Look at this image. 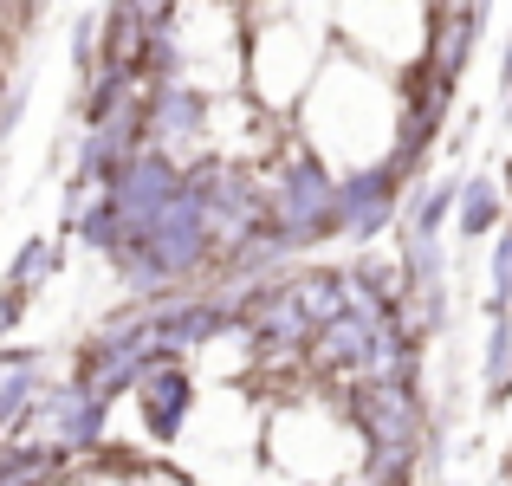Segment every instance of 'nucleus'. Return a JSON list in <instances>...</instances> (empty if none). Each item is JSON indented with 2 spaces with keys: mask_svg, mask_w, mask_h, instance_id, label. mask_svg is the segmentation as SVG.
Returning a JSON list of instances; mask_svg holds the SVG:
<instances>
[{
  "mask_svg": "<svg viewBox=\"0 0 512 486\" xmlns=\"http://www.w3.org/2000/svg\"><path fill=\"white\" fill-rule=\"evenodd\" d=\"M331 201H338V169L312 143L286 137L266 162V234L286 247V260L331 240Z\"/></svg>",
  "mask_w": 512,
  "mask_h": 486,
  "instance_id": "1",
  "label": "nucleus"
},
{
  "mask_svg": "<svg viewBox=\"0 0 512 486\" xmlns=\"http://www.w3.org/2000/svg\"><path fill=\"white\" fill-rule=\"evenodd\" d=\"M409 208V175L396 162H363L338 169V201H331V240H376Z\"/></svg>",
  "mask_w": 512,
  "mask_h": 486,
  "instance_id": "2",
  "label": "nucleus"
},
{
  "mask_svg": "<svg viewBox=\"0 0 512 486\" xmlns=\"http://www.w3.org/2000/svg\"><path fill=\"white\" fill-rule=\"evenodd\" d=\"M33 428L46 435V448L59 454V461H78V454H98L104 448V435H111V402H98L78 376H65V383L46 389Z\"/></svg>",
  "mask_w": 512,
  "mask_h": 486,
  "instance_id": "3",
  "label": "nucleus"
},
{
  "mask_svg": "<svg viewBox=\"0 0 512 486\" xmlns=\"http://www.w3.org/2000/svg\"><path fill=\"white\" fill-rule=\"evenodd\" d=\"M240 337L253 344V363H305V357H312L318 324L299 305V292H292V273L247 305V331H240Z\"/></svg>",
  "mask_w": 512,
  "mask_h": 486,
  "instance_id": "4",
  "label": "nucleus"
},
{
  "mask_svg": "<svg viewBox=\"0 0 512 486\" xmlns=\"http://www.w3.org/2000/svg\"><path fill=\"white\" fill-rule=\"evenodd\" d=\"M214 137V98L195 85H150V150H163L175 162L208 156Z\"/></svg>",
  "mask_w": 512,
  "mask_h": 486,
  "instance_id": "5",
  "label": "nucleus"
},
{
  "mask_svg": "<svg viewBox=\"0 0 512 486\" xmlns=\"http://www.w3.org/2000/svg\"><path fill=\"white\" fill-rule=\"evenodd\" d=\"M195 370H188V357H163L150 370V383L137 389V402H143V435L156 441V448H175L182 441V428H188V415H195Z\"/></svg>",
  "mask_w": 512,
  "mask_h": 486,
  "instance_id": "6",
  "label": "nucleus"
},
{
  "mask_svg": "<svg viewBox=\"0 0 512 486\" xmlns=\"http://www.w3.org/2000/svg\"><path fill=\"white\" fill-rule=\"evenodd\" d=\"M480 26H487V7H428V52H422V72L435 78V85L461 91Z\"/></svg>",
  "mask_w": 512,
  "mask_h": 486,
  "instance_id": "7",
  "label": "nucleus"
},
{
  "mask_svg": "<svg viewBox=\"0 0 512 486\" xmlns=\"http://www.w3.org/2000/svg\"><path fill=\"white\" fill-rule=\"evenodd\" d=\"M506 182H500V175H487V169H480V175H467V182H461V214H454V227H461V234L467 240H500L506 234Z\"/></svg>",
  "mask_w": 512,
  "mask_h": 486,
  "instance_id": "8",
  "label": "nucleus"
},
{
  "mask_svg": "<svg viewBox=\"0 0 512 486\" xmlns=\"http://www.w3.org/2000/svg\"><path fill=\"white\" fill-rule=\"evenodd\" d=\"M461 182L467 175H435L428 188H415L409 208H402V234L409 240H441V227L461 214Z\"/></svg>",
  "mask_w": 512,
  "mask_h": 486,
  "instance_id": "9",
  "label": "nucleus"
},
{
  "mask_svg": "<svg viewBox=\"0 0 512 486\" xmlns=\"http://www.w3.org/2000/svg\"><path fill=\"white\" fill-rule=\"evenodd\" d=\"M480 383H487V409H506V402H512V312H487Z\"/></svg>",
  "mask_w": 512,
  "mask_h": 486,
  "instance_id": "10",
  "label": "nucleus"
},
{
  "mask_svg": "<svg viewBox=\"0 0 512 486\" xmlns=\"http://www.w3.org/2000/svg\"><path fill=\"white\" fill-rule=\"evenodd\" d=\"M59 273V240H46V234H33L20 253H13V266H7V279L0 286L7 292H20V299H39V286Z\"/></svg>",
  "mask_w": 512,
  "mask_h": 486,
  "instance_id": "11",
  "label": "nucleus"
},
{
  "mask_svg": "<svg viewBox=\"0 0 512 486\" xmlns=\"http://www.w3.org/2000/svg\"><path fill=\"white\" fill-rule=\"evenodd\" d=\"M65 474V461L46 441H20V448H0V486H52Z\"/></svg>",
  "mask_w": 512,
  "mask_h": 486,
  "instance_id": "12",
  "label": "nucleus"
},
{
  "mask_svg": "<svg viewBox=\"0 0 512 486\" xmlns=\"http://www.w3.org/2000/svg\"><path fill=\"white\" fill-rule=\"evenodd\" d=\"M487 312H512V227L493 240V260H487Z\"/></svg>",
  "mask_w": 512,
  "mask_h": 486,
  "instance_id": "13",
  "label": "nucleus"
},
{
  "mask_svg": "<svg viewBox=\"0 0 512 486\" xmlns=\"http://www.w3.org/2000/svg\"><path fill=\"white\" fill-rule=\"evenodd\" d=\"M26 305H33V299H20V292H7V286H0V337H7L13 324L26 318Z\"/></svg>",
  "mask_w": 512,
  "mask_h": 486,
  "instance_id": "14",
  "label": "nucleus"
},
{
  "mask_svg": "<svg viewBox=\"0 0 512 486\" xmlns=\"http://www.w3.org/2000/svg\"><path fill=\"white\" fill-rule=\"evenodd\" d=\"M500 182H506V195H512V150H506V162H500Z\"/></svg>",
  "mask_w": 512,
  "mask_h": 486,
  "instance_id": "15",
  "label": "nucleus"
}]
</instances>
